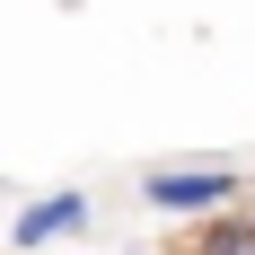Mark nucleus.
I'll return each mask as SVG.
<instances>
[{"mask_svg": "<svg viewBox=\"0 0 255 255\" xmlns=\"http://www.w3.org/2000/svg\"><path fill=\"white\" fill-rule=\"evenodd\" d=\"M247 167H229V158H158V167H141V203L158 211V220H211V211H238V194H247Z\"/></svg>", "mask_w": 255, "mask_h": 255, "instance_id": "nucleus-1", "label": "nucleus"}, {"mask_svg": "<svg viewBox=\"0 0 255 255\" xmlns=\"http://www.w3.org/2000/svg\"><path fill=\"white\" fill-rule=\"evenodd\" d=\"M88 220H97L88 185H53V194L18 203V220H9V255H44V247H62V238H79Z\"/></svg>", "mask_w": 255, "mask_h": 255, "instance_id": "nucleus-2", "label": "nucleus"}, {"mask_svg": "<svg viewBox=\"0 0 255 255\" xmlns=\"http://www.w3.org/2000/svg\"><path fill=\"white\" fill-rule=\"evenodd\" d=\"M176 255H255V211H211Z\"/></svg>", "mask_w": 255, "mask_h": 255, "instance_id": "nucleus-3", "label": "nucleus"}]
</instances>
